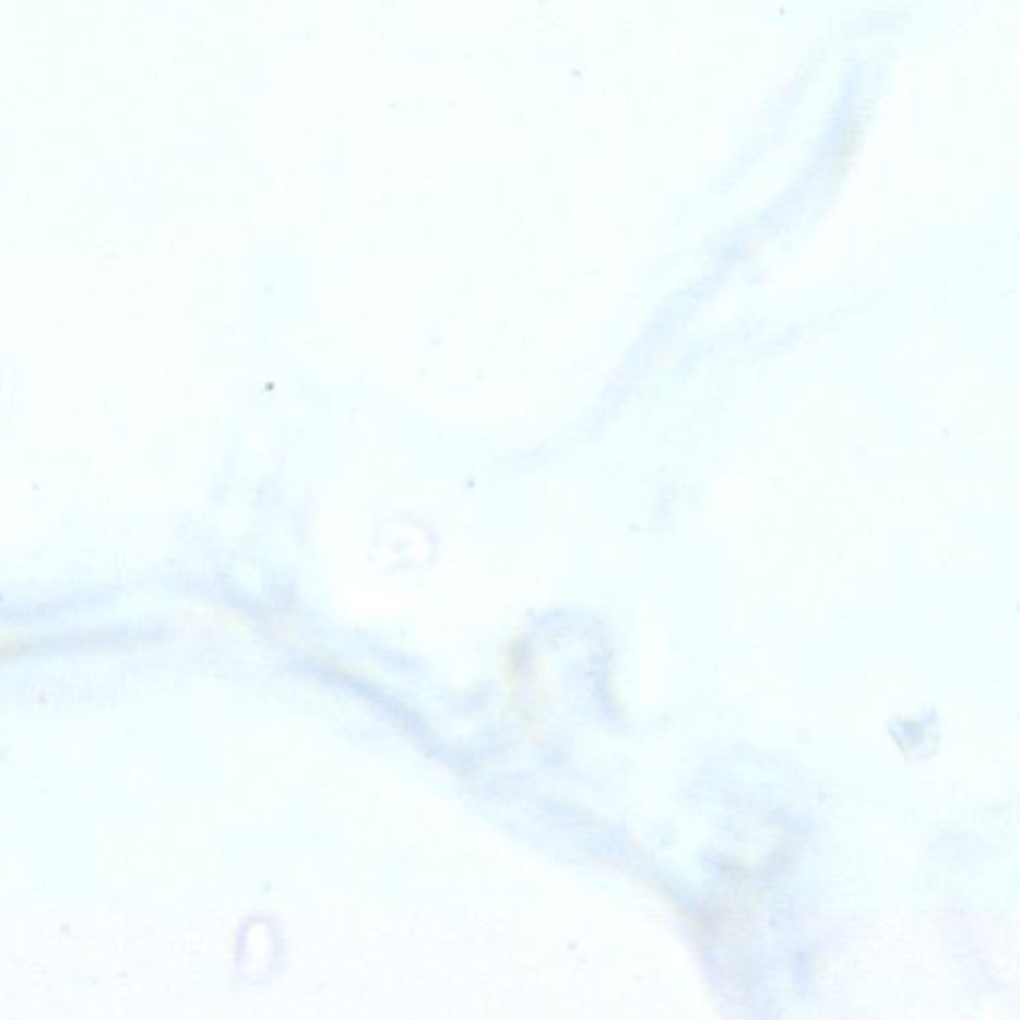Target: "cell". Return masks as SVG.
<instances>
[{
  "label": "cell",
  "instance_id": "cell-1",
  "mask_svg": "<svg viewBox=\"0 0 1020 1020\" xmlns=\"http://www.w3.org/2000/svg\"><path fill=\"white\" fill-rule=\"evenodd\" d=\"M26 648L21 638H14V640H0V662H7L14 656H21L23 650Z\"/></svg>",
  "mask_w": 1020,
  "mask_h": 1020
}]
</instances>
